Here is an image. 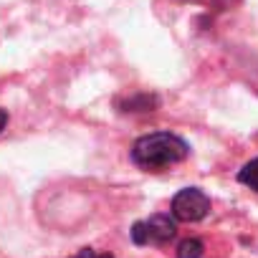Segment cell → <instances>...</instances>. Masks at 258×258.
Returning a JSON list of instances; mask_svg holds the SVG:
<instances>
[{
	"mask_svg": "<svg viewBox=\"0 0 258 258\" xmlns=\"http://www.w3.org/2000/svg\"><path fill=\"white\" fill-rule=\"evenodd\" d=\"M187 155H190V145L180 135H172V132L145 135L129 150L132 162L147 172H157V170H165L170 165H177V162L187 160Z\"/></svg>",
	"mask_w": 258,
	"mask_h": 258,
	"instance_id": "6da1fadb",
	"label": "cell"
},
{
	"mask_svg": "<svg viewBox=\"0 0 258 258\" xmlns=\"http://www.w3.org/2000/svg\"><path fill=\"white\" fill-rule=\"evenodd\" d=\"M177 233V220L167 213H157L147 220H137L129 230L132 240L137 245H162V243H170Z\"/></svg>",
	"mask_w": 258,
	"mask_h": 258,
	"instance_id": "7a4b0ae2",
	"label": "cell"
},
{
	"mask_svg": "<svg viewBox=\"0 0 258 258\" xmlns=\"http://www.w3.org/2000/svg\"><path fill=\"white\" fill-rule=\"evenodd\" d=\"M210 213V198L200 187H185L172 198V218L182 223H198Z\"/></svg>",
	"mask_w": 258,
	"mask_h": 258,
	"instance_id": "3957f363",
	"label": "cell"
},
{
	"mask_svg": "<svg viewBox=\"0 0 258 258\" xmlns=\"http://www.w3.org/2000/svg\"><path fill=\"white\" fill-rule=\"evenodd\" d=\"M157 106H160V96L150 91H135L129 96L116 99V109L124 114H145V111H155Z\"/></svg>",
	"mask_w": 258,
	"mask_h": 258,
	"instance_id": "277c9868",
	"label": "cell"
},
{
	"mask_svg": "<svg viewBox=\"0 0 258 258\" xmlns=\"http://www.w3.org/2000/svg\"><path fill=\"white\" fill-rule=\"evenodd\" d=\"M238 182L245 185V187H250L253 192H258V157L250 160V162H245L238 170Z\"/></svg>",
	"mask_w": 258,
	"mask_h": 258,
	"instance_id": "5b68a950",
	"label": "cell"
},
{
	"mask_svg": "<svg viewBox=\"0 0 258 258\" xmlns=\"http://www.w3.org/2000/svg\"><path fill=\"white\" fill-rule=\"evenodd\" d=\"M203 253H205V245L200 238H185L177 245V258H203Z\"/></svg>",
	"mask_w": 258,
	"mask_h": 258,
	"instance_id": "8992f818",
	"label": "cell"
},
{
	"mask_svg": "<svg viewBox=\"0 0 258 258\" xmlns=\"http://www.w3.org/2000/svg\"><path fill=\"white\" fill-rule=\"evenodd\" d=\"M71 258H114L111 253H96L94 248H81L76 255H71Z\"/></svg>",
	"mask_w": 258,
	"mask_h": 258,
	"instance_id": "52a82bcc",
	"label": "cell"
},
{
	"mask_svg": "<svg viewBox=\"0 0 258 258\" xmlns=\"http://www.w3.org/2000/svg\"><path fill=\"white\" fill-rule=\"evenodd\" d=\"M6 124H8V111H6V109H0V132L6 129Z\"/></svg>",
	"mask_w": 258,
	"mask_h": 258,
	"instance_id": "ba28073f",
	"label": "cell"
}]
</instances>
